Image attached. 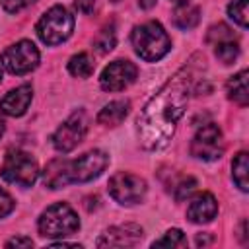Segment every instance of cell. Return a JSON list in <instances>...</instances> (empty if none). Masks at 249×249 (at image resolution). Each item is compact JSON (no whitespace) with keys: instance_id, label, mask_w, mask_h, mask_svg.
Returning a JSON list of instances; mask_svg holds the SVG:
<instances>
[{"instance_id":"obj_1","label":"cell","mask_w":249,"mask_h":249,"mask_svg":"<svg viewBox=\"0 0 249 249\" xmlns=\"http://www.w3.org/2000/svg\"><path fill=\"white\" fill-rule=\"evenodd\" d=\"M193 82V68L183 66L146 103L138 117V140L146 150H160L171 140L177 123L185 113Z\"/></svg>"},{"instance_id":"obj_2","label":"cell","mask_w":249,"mask_h":249,"mask_svg":"<svg viewBox=\"0 0 249 249\" xmlns=\"http://www.w3.org/2000/svg\"><path fill=\"white\" fill-rule=\"evenodd\" d=\"M130 41L134 53L146 62H156L163 58L171 49L169 35L158 21H146L136 25L130 33Z\"/></svg>"},{"instance_id":"obj_3","label":"cell","mask_w":249,"mask_h":249,"mask_svg":"<svg viewBox=\"0 0 249 249\" xmlns=\"http://www.w3.org/2000/svg\"><path fill=\"white\" fill-rule=\"evenodd\" d=\"M37 228L43 237H66L80 230V220L72 206L56 202L39 216Z\"/></svg>"},{"instance_id":"obj_4","label":"cell","mask_w":249,"mask_h":249,"mask_svg":"<svg viewBox=\"0 0 249 249\" xmlns=\"http://www.w3.org/2000/svg\"><path fill=\"white\" fill-rule=\"evenodd\" d=\"M74 31V18L64 6L49 8L37 21V35L47 45H58L66 41Z\"/></svg>"},{"instance_id":"obj_5","label":"cell","mask_w":249,"mask_h":249,"mask_svg":"<svg viewBox=\"0 0 249 249\" xmlns=\"http://www.w3.org/2000/svg\"><path fill=\"white\" fill-rule=\"evenodd\" d=\"M0 175L4 181L12 185L31 187L39 177V165L31 154L14 150V152H8V156L4 158Z\"/></svg>"},{"instance_id":"obj_6","label":"cell","mask_w":249,"mask_h":249,"mask_svg":"<svg viewBox=\"0 0 249 249\" xmlns=\"http://www.w3.org/2000/svg\"><path fill=\"white\" fill-rule=\"evenodd\" d=\"M109 195L124 206H132L144 200L146 196V181L134 173L119 171L109 179Z\"/></svg>"},{"instance_id":"obj_7","label":"cell","mask_w":249,"mask_h":249,"mask_svg":"<svg viewBox=\"0 0 249 249\" xmlns=\"http://www.w3.org/2000/svg\"><path fill=\"white\" fill-rule=\"evenodd\" d=\"M224 150H226V144H224L222 130H220L218 124H214V123H208V124L200 126V128L196 130V134L193 136L191 154H193L196 160H202V161L220 160L222 154H224Z\"/></svg>"},{"instance_id":"obj_8","label":"cell","mask_w":249,"mask_h":249,"mask_svg":"<svg viewBox=\"0 0 249 249\" xmlns=\"http://www.w3.org/2000/svg\"><path fill=\"white\" fill-rule=\"evenodd\" d=\"M86 132H88V117H86V113H84L82 109H80V111H74V113L56 128V132L53 134V146H54L58 152L66 154V152L74 150V148L84 140Z\"/></svg>"},{"instance_id":"obj_9","label":"cell","mask_w":249,"mask_h":249,"mask_svg":"<svg viewBox=\"0 0 249 249\" xmlns=\"http://www.w3.org/2000/svg\"><path fill=\"white\" fill-rule=\"evenodd\" d=\"M2 66L12 74H27L39 64V51L31 41H18L2 53Z\"/></svg>"},{"instance_id":"obj_10","label":"cell","mask_w":249,"mask_h":249,"mask_svg":"<svg viewBox=\"0 0 249 249\" xmlns=\"http://www.w3.org/2000/svg\"><path fill=\"white\" fill-rule=\"evenodd\" d=\"M107 163H109V156L103 150H89L80 158L70 160L68 163L70 183H86L99 177L107 167Z\"/></svg>"},{"instance_id":"obj_11","label":"cell","mask_w":249,"mask_h":249,"mask_svg":"<svg viewBox=\"0 0 249 249\" xmlns=\"http://www.w3.org/2000/svg\"><path fill=\"white\" fill-rule=\"evenodd\" d=\"M136 74H138V68L130 60L119 58L103 68L99 76V86L105 91H121L136 80Z\"/></svg>"},{"instance_id":"obj_12","label":"cell","mask_w":249,"mask_h":249,"mask_svg":"<svg viewBox=\"0 0 249 249\" xmlns=\"http://www.w3.org/2000/svg\"><path fill=\"white\" fill-rule=\"evenodd\" d=\"M142 235L144 231L136 224L113 226L97 239V247H132L142 239Z\"/></svg>"},{"instance_id":"obj_13","label":"cell","mask_w":249,"mask_h":249,"mask_svg":"<svg viewBox=\"0 0 249 249\" xmlns=\"http://www.w3.org/2000/svg\"><path fill=\"white\" fill-rule=\"evenodd\" d=\"M218 214V202L214 198V195L210 193H200L196 195L189 208H187V218L193 222V224H206V222H212Z\"/></svg>"},{"instance_id":"obj_14","label":"cell","mask_w":249,"mask_h":249,"mask_svg":"<svg viewBox=\"0 0 249 249\" xmlns=\"http://www.w3.org/2000/svg\"><path fill=\"white\" fill-rule=\"evenodd\" d=\"M31 97H33V88L29 84H23V86L8 91L2 97L0 109H2V113L10 115V117H21L27 111V107L31 103Z\"/></svg>"},{"instance_id":"obj_15","label":"cell","mask_w":249,"mask_h":249,"mask_svg":"<svg viewBox=\"0 0 249 249\" xmlns=\"http://www.w3.org/2000/svg\"><path fill=\"white\" fill-rule=\"evenodd\" d=\"M68 163H70V160H64V158H56L47 163V167L43 171V181L49 189H62L70 183Z\"/></svg>"},{"instance_id":"obj_16","label":"cell","mask_w":249,"mask_h":249,"mask_svg":"<svg viewBox=\"0 0 249 249\" xmlns=\"http://www.w3.org/2000/svg\"><path fill=\"white\" fill-rule=\"evenodd\" d=\"M128 111H130V101H126V99L111 101V103H107L99 111L97 123L99 124H105V126H117V124H121L126 119Z\"/></svg>"},{"instance_id":"obj_17","label":"cell","mask_w":249,"mask_h":249,"mask_svg":"<svg viewBox=\"0 0 249 249\" xmlns=\"http://www.w3.org/2000/svg\"><path fill=\"white\" fill-rule=\"evenodd\" d=\"M247 76H249V72H247V70H241V72L233 74V76L228 80V84H226V91H228V97H230L233 103L241 105V107H245V105L249 103V88H247Z\"/></svg>"},{"instance_id":"obj_18","label":"cell","mask_w":249,"mask_h":249,"mask_svg":"<svg viewBox=\"0 0 249 249\" xmlns=\"http://www.w3.org/2000/svg\"><path fill=\"white\" fill-rule=\"evenodd\" d=\"M200 19V12L196 6H193L191 2L185 4H177L175 12H173V23L179 29H193Z\"/></svg>"},{"instance_id":"obj_19","label":"cell","mask_w":249,"mask_h":249,"mask_svg":"<svg viewBox=\"0 0 249 249\" xmlns=\"http://www.w3.org/2000/svg\"><path fill=\"white\" fill-rule=\"evenodd\" d=\"M247 175H249V158H247V152H239L233 161H231V177L235 181V185L245 193L249 189V183H247Z\"/></svg>"},{"instance_id":"obj_20","label":"cell","mask_w":249,"mask_h":249,"mask_svg":"<svg viewBox=\"0 0 249 249\" xmlns=\"http://www.w3.org/2000/svg\"><path fill=\"white\" fill-rule=\"evenodd\" d=\"M68 72L76 78H89L93 72V60L88 53H78L68 60Z\"/></svg>"},{"instance_id":"obj_21","label":"cell","mask_w":249,"mask_h":249,"mask_svg":"<svg viewBox=\"0 0 249 249\" xmlns=\"http://www.w3.org/2000/svg\"><path fill=\"white\" fill-rule=\"evenodd\" d=\"M214 53L220 58V62L231 64L237 58V54H239V45H237L235 37L233 39H224V41H220V43L214 45Z\"/></svg>"},{"instance_id":"obj_22","label":"cell","mask_w":249,"mask_h":249,"mask_svg":"<svg viewBox=\"0 0 249 249\" xmlns=\"http://www.w3.org/2000/svg\"><path fill=\"white\" fill-rule=\"evenodd\" d=\"M115 43H117L115 27H113V25H107V27H103V29L97 33V37H95V41H93V49H95L99 54H105V53L113 51Z\"/></svg>"},{"instance_id":"obj_23","label":"cell","mask_w":249,"mask_h":249,"mask_svg":"<svg viewBox=\"0 0 249 249\" xmlns=\"http://www.w3.org/2000/svg\"><path fill=\"white\" fill-rule=\"evenodd\" d=\"M249 0H231L230 6H228V14L230 18L241 25V27H247L249 25Z\"/></svg>"},{"instance_id":"obj_24","label":"cell","mask_w":249,"mask_h":249,"mask_svg":"<svg viewBox=\"0 0 249 249\" xmlns=\"http://www.w3.org/2000/svg\"><path fill=\"white\" fill-rule=\"evenodd\" d=\"M185 245H187V237L177 228L167 230L161 239H158V241L152 243V247H185Z\"/></svg>"},{"instance_id":"obj_25","label":"cell","mask_w":249,"mask_h":249,"mask_svg":"<svg viewBox=\"0 0 249 249\" xmlns=\"http://www.w3.org/2000/svg\"><path fill=\"white\" fill-rule=\"evenodd\" d=\"M195 187H196V181H195L193 177H181V179L173 185V195H175L177 200H183V198H187V196L195 191Z\"/></svg>"},{"instance_id":"obj_26","label":"cell","mask_w":249,"mask_h":249,"mask_svg":"<svg viewBox=\"0 0 249 249\" xmlns=\"http://www.w3.org/2000/svg\"><path fill=\"white\" fill-rule=\"evenodd\" d=\"M206 39H208V43L216 45V43H220V41H224V39H233V33H231V29H230L228 25L218 23V25H212V27L208 29Z\"/></svg>"},{"instance_id":"obj_27","label":"cell","mask_w":249,"mask_h":249,"mask_svg":"<svg viewBox=\"0 0 249 249\" xmlns=\"http://www.w3.org/2000/svg\"><path fill=\"white\" fill-rule=\"evenodd\" d=\"M35 0H2V6H4V10L8 12V14H18V12H21L23 8H27V6H31Z\"/></svg>"},{"instance_id":"obj_28","label":"cell","mask_w":249,"mask_h":249,"mask_svg":"<svg viewBox=\"0 0 249 249\" xmlns=\"http://www.w3.org/2000/svg\"><path fill=\"white\" fill-rule=\"evenodd\" d=\"M14 210V198L0 187V218H6Z\"/></svg>"},{"instance_id":"obj_29","label":"cell","mask_w":249,"mask_h":249,"mask_svg":"<svg viewBox=\"0 0 249 249\" xmlns=\"http://www.w3.org/2000/svg\"><path fill=\"white\" fill-rule=\"evenodd\" d=\"M74 6L82 14H91L93 6H95V0H74Z\"/></svg>"},{"instance_id":"obj_30","label":"cell","mask_w":249,"mask_h":249,"mask_svg":"<svg viewBox=\"0 0 249 249\" xmlns=\"http://www.w3.org/2000/svg\"><path fill=\"white\" fill-rule=\"evenodd\" d=\"M6 247H33V241L29 237H14L6 241Z\"/></svg>"},{"instance_id":"obj_31","label":"cell","mask_w":249,"mask_h":249,"mask_svg":"<svg viewBox=\"0 0 249 249\" xmlns=\"http://www.w3.org/2000/svg\"><path fill=\"white\" fill-rule=\"evenodd\" d=\"M156 2H158V0H138L140 8H144V10H150L152 6H156Z\"/></svg>"},{"instance_id":"obj_32","label":"cell","mask_w":249,"mask_h":249,"mask_svg":"<svg viewBox=\"0 0 249 249\" xmlns=\"http://www.w3.org/2000/svg\"><path fill=\"white\" fill-rule=\"evenodd\" d=\"M4 128H6V126H4V119H2V115H0V136L4 134Z\"/></svg>"},{"instance_id":"obj_33","label":"cell","mask_w":249,"mask_h":249,"mask_svg":"<svg viewBox=\"0 0 249 249\" xmlns=\"http://www.w3.org/2000/svg\"><path fill=\"white\" fill-rule=\"evenodd\" d=\"M171 2H175V4H185V2H191V0H171Z\"/></svg>"},{"instance_id":"obj_34","label":"cell","mask_w":249,"mask_h":249,"mask_svg":"<svg viewBox=\"0 0 249 249\" xmlns=\"http://www.w3.org/2000/svg\"><path fill=\"white\" fill-rule=\"evenodd\" d=\"M0 80H2V68H0Z\"/></svg>"}]
</instances>
